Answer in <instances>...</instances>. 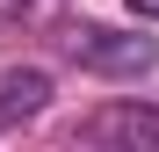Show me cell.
Here are the masks:
<instances>
[{
    "instance_id": "7a4b0ae2",
    "label": "cell",
    "mask_w": 159,
    "mask_h": 152,
    "mask_svg": "<svg viewBox=\"0 0 159 152\" xmlns=\"http://www.w3.org/2000/svg\"><path fill=\"white\" fill-rule=\"evenodd\" d=\"M87 145H159V109H138V101H109L80 123Z\"/></svg>"
},
{
    "instance_id": "6da1fadb",
    "label": "cell",
    "mask_w": 159,
    "mask_h": 152,
    "mask_svg": "<svg viewBox=\"0 0 159 152\" xmlns=\"http://www.w3.org/2000/svg\"><path fill=\"white\" fill-rule=\"evenodd\" d=\"M65 51H72L87 72H109V80H138V72H152V65H159V44H152V36L94 29V22H87V29H72V36H65Z\"/></svg>"
},
{
    "instance_id": "3957f363",
    "label": "cell",
    "mask_w": 159,
    "mask_h": 152,
    "mask_svg": "<svg viewBox=\"0 0 159 152\" xmlns=\"http://www.w3.org/2000/svg\"><path fill=\"white\" fill-rule=\"evenodd\" d=\"M43 101H51V72H43V65H22V72H7V80H0V131L29 123Z\"/></svg>"
},
{
    "instance_id": "277c9868",
    "label": "cell",
    "mask_w": 159,
    "mask_h": 152,
    "mask_svg": "<svg viewBox=\"0 0 159 152\" xmlns=\"http://www.w3.org/2000/svg\"><path fill=\"white\" fill-rule=\"evenodd\" d=\"M130 15H145V22H159V0H130Z\"/></svg>"
}]
</instances>
